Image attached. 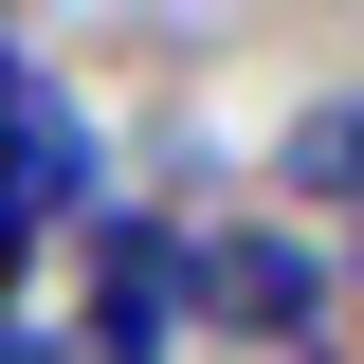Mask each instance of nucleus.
I'll list each match as a JSON object with an SVG mask.
<instances>
[{
  "label": "nucleus",
  "instance_id": "nucleus-4",
  "mask_svg": "<svg viewBox=\"0 0 364 364\" xmlns=\"http://www.w3.org/2000/svg\"><path fill=\"white\" fill-rule=\"evenodd\" d=\"M291 164V200H328V219H364V109H310V128L273 146Z\"/></svg>",
  "mask_w": 364,
  "mask_h": 364
},
{
  "label": "nucleus",
  "instance_id": "nucleus-2",
  "mask_svg": "<svg viewBox=\"0 0 364 364\" xmlns=\"http://www.w3.org/2000/svg\"><path fill=\"white\" fill-rule=\"evenodd\" d=\"M91 164H109V146H91V109H55V91L18 73V109H0V219H18V237H55V219H91V200H109Z\"/></svg>",
  "mask_w": 364,
  "mask_h": 364
},
{
  "label": "nucleus",
  "instance_id": "nucleus-5",
  "mask_svg": "<svg viewBox=\"0 0 364 364\" xmlns=\"http://www.w3.org/2000/svg\"><path fill=\"white\" fill-rule=\"evenodd\" d=\"M18 273H37V237H18V219H0V328H18Z\"/></svg>",
  "mask_w": 364,
  "mask_h": 364
},
{
  "label": "nucleus",
  "instance_id": "nucleus-3",
  "mask_svg": "<svg viewBox=\"0 0 364 364\" xmlns=\"http://www.w3.org/2000/svg\"><path fill=\"white\" fill-rule=\"evenodd\" d=\"M164 328H182V255L146 219H91V364H164Z\"/></svg>",
  "mask_w": 364,
  "mask_h": 364
},
{
  "label": "nucleus",
  "instance_id": "nucleus-7",
  "mask_svg": "<svg viewBox=\"0 0 364 364\" xmlns=\"http://www.w3.org/2000/svg\"><path fill=\"white\" fill-rule=\"evenodd\" d=\"M18 73H37V55H18V18H0V109H18Z\"/></svg>",
  "mask_w": 364,
  "mask_h": 364
},
{
  "label": "nucleus",
  "instance_id": "nucleus-6",
  "mask_svg": "<svg viewBox=\"0 0 364 364\" xmlns=\"http://www.w3.org/2000/svg\"><path fill=\"white\" fill-rule=\"evenodd\" d=\"M0 364H55V328H37V310H18V328H0Z\"/></svg>",
  "mask_w": 364,
  "mask_h": 364
},
{
  "label": "nucleus",
  "instance_id": "nucleus-1",
  "mask_svg": "<svg viewBox=\"0 0 364 364\" xmlns=\"http://www.w3.org/2000/svg\"><path fill=\"white\" fill-rule=\"evenodd\" d=\"M182 310L237 346H328V273L291 237H182Z\"/></svg>",
  "mask_w": 364,
  "mask_h": 364
}]
</instances>
